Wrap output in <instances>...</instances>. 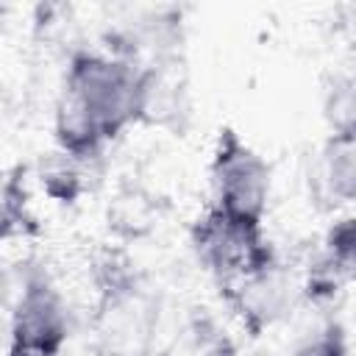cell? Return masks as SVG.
Instances as JSON below:
<instances>
[{"instance_id":"obj_1","label":"cell","mask_w":356,"mask_h":356,"mask_svg":"<svg viewBox=\"0 0 356 356\" xmlns=\"http://www.w3.org/2000/svg\"><path fill=\"white\" fill-rule=\"evenodd\" d=\"M142 67L122 56L75 50L56 103V145L89 164L139 117Z\"/></svg>"},{"instance_id":"obj_2","label":"cell","mask_w":356,"mask_h":356,"mask_svg":"<svg viewBox=\"0 0 356 356\" xmlns=\"http://www.w3.org/2000/svg\"><path fill=\"white\" fill-rule=\"evenodd\" d=\"M189 242L197 261L211 273L217 286L234 284L273 261L275 248L264 236V225L234 217L217 206H209L189 228Z\"/></svg>"},{"instance_id":"obj_3","label":"cell","mask_w":356,"mask_h":356,"mask_svg":"<svg viewBox=\"0 0 356 356\" xmlns=\"http://www.w3.org/2000/svg\"><path fill=\"white\" fill-rule=\"evenodd\" d=\"M211 206L253 222H264L270 203V164L234 128H220L211 161Z\"/></svg>"},{"instance_id":"obj_4","label":"cell","mask_w":356,"mask_h":356,"mask_svg":"<svg viewBox=\"0 0 356 356\" xmlns=\"http://www.w3.org/2000/svg\"><path fill=\"white\" fill-rule=\"evenodd\" d=\"M67 339L70 314L61 292L47 275H31L11 312V345L31 356H58Z\"/></svg>"},{"instance_id":"obj_5","label":"cell","mask_w":356,"mask_h":356,"mask_svg":"<svg viewBox=\"0 0 356 356\" xmlns=\"http://www.w3.org/2000/svg\"><path fill=\"white\" fill-rule=\"evenodd\" d=\"M156 331V306L134 281H111L97 303L103 356H145Z\"/></svg>"},{"instance_id":"obj_6","label":"cell","mask_w":356,"mask_h":356,"mask_svg":"<svg viewBox=\"0 0 356 356\" xmlns=\"http://www.w3.org/2000/svg\"><path fill=\"white\" fill-rule=\"evenodd\" d=\"M220 295L236 312L250 337H259L264 328L275 325L281 317L289 314L295 300V284L284 264L273 261L234 284L220 286Z\"/></svg>"},{"instance_id":"obj_7","label":"cell","mask_w":356,"mask_h":356,"mask_svg":"<svg viewBox=\"0 0 356 356\" xmlns=\"http://www.w3.org/2000/svg\"><path fill=\"white\" fill-rule=\"evenodd\" d=\"M186 114H189V97L178 75H172L161 64L142 67L136 122L167 128V131H181Z\"/></svg>"},{"instance_id":"obj_8","label":"cell","mask_w":356,"mask_h":356,"mask_svg":"<svg viewBox=\"0 0 356 356\" xmlns=\"http://www.w3.org/2000/svg\"><path fill=\"white\" fill-rule=\"evenodd\" d=\"M317 184L334 203H350L356 192V136L353 131H334L320 153Z\"/></svg>"},{"instance_id":"obj_9","label":"cell","mask_w":356,"mask_h":356,"mask_svg":"<svg viewBox=\"0 0 356 356\" xmlns=\"http://www.w3.org/2000/svg\"><path fill=\"white\" fill-rule=\"evenodd\" d=\"M25 172L14 170L0 181V236L14 239V236H28L36 231V220L28 209V195H25Z\"/></svg>"},{"instance_id":"obj_10","label":"cell","mask_w":356,"mask_h":356,"mask_svg":"<svg viewBox=\"0 0 356 356\" xmlns=\"http://www.w3.org/2000/svg\"><path fill=\"white\" fill-rule=\"evenodd\" d=\"M83 167L86 164H81V161L70 159L67 153L56 150L42 164V175L39 178H42L44 192L58 203H72L83 189V172H81Z\"/></svg>"},{"instance_id":"obj_11","label":"cell","mask_w":356,"mask_h":356,"mask_svg":"<svg viewBox=\"0 0 356 356\" xmlns=\"http://www.w3.org/2000/svg\"><path fill=\"white\" fill-rule=\"evenodd\" d=\"M289 356H348L345 328L339 323H328L325 328L300 339Z\"/></svg>"},{"instance_id":"obj_12","label":"cell","mask_w":356,"mask_h":356,"mask_svg":"<svg viewBox=\"0 0 356 356\" xmlns=\"http://www.w3.org/2000/svg\"><path fill=\"white\" fill-rule=\"evenodd\" d=\"M206 356H239V350H236L231 342H225V339H222V342H217Z\"/></svg>"},{"instance_id":"obj_13","label":"cell","mask_w":356,"mask_h":356,"mask_svg":"<svg viewBox=\"0 0 356 356\" xmlns=\"http://www.w3.org/2000/svg\"><path fill=\"white\" fill-rule=\"evenodd\" d=\"M6 356H31V353H25V350H19V348H14V345H8V350H6Z\"/></svg>"}]
</instances>
